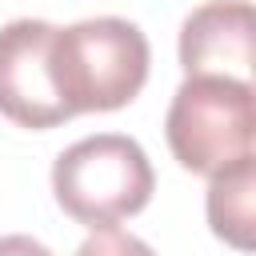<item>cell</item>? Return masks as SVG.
<instances>
[{
	"label": "cell",
	"mask_w": 256,
	"mask_h": 256,
	"mask_svg": "<svg viewBox=\"0 0 256 256\" xmlns=\"http://www.w3.org/2000/svg\"><path fill=\"white\" fill-rule=\"evenodd\" d=\"M48 72L72 116L116 112L136 100L148 80V40L120 16L80 20L52 32Z\"/></svg>",
	"instance_id": "cell-1"
},
{
	"label": "cell",
	"mask_w": 256,
	"mask_h": 256,
	"mask_svg": "<svg viewBox=\"0 0 256 256\" xmlns=\"http://www.w3.org/2000/svg\"><path fill=\"white\" fill-rule=\"evenodd\" d=\"M156 188V172L132 136L100 132L64 148L52 164L56 204L84 228H112L136 216Z\"/></svg>",
	"instance_id": "cell-2"
},
{
	"label": "cell",
	"mask_w": 256,
	"mask_h": 256,
	"mask_svg": "<svg viewBox=\"0 0 256 256\" xmlns=\"http://www.w3.org/2000/svg\"><path fill=\"white\" fill-rule=\"evenodd\" d=\"M164 136L180 168L212 176L252 156L256 144V92L252 80L232 76H184L176 88Z\"/></svg>",
	"instance_id": "cell-3"
},
{
	"label": "cell",
	"mask_w": 256,
	"mask_h": 256,
	"mask_svg": "<svg viewBox=\"0 0 256 256\" xmlns=\"http://www.w3.org/2000/svg\"><path fill=\"white\" fill-rule=\"evenodd\" d=\"M52 32L48 20H12L0 28V116L32 132L72 120L48 72Z\"/></svg>",
	"instance_id": "cell-4"
},
{
	"label": "cell",
	"mask_w": 256,
	"mask_h": 256,
	"mask_svg": "<svg viewBox=\"0 0 256 256\" xmlns=\"http://www.w3.org/2000/svg\"><path fill=\"white\" fill-rule=\"evenodd\" d=\"M180 68L184 76H232L252 72V4L208 0L180 24Z\"/></svg>",
	"instance_id": "cell-5"
},
{
	"label": "cell",
	"mask_w": 256,
	"mask_h": 256,
	"mask_svg": "<svg viewBox=\"0 0 256 256\" xmlns=\"http://www.w3.org/2000/svg\"><path fill=\"white\" fill-rule=\"evenodd\" d=\"M252 200H256V156H244L232 168L208 176V224L224 244L240 252L252 248V224H256Z\"/></svg>",
	"instance_id": "cell-6"
},
{
	"label": "cell",
	"mask_w": 256,
	"mask_h": 256,
	"mask_svg": "<svg viewBox=\"0 0 256 256\" xmlns=\"http://www.w3.org/2000/svg\"><path fill=\"white\" fill-rule=\"evenodd\" d=\"M76 256H156L140 236L120 228H92V236L76 248Z\"/></svg>",
	"instance_id": "cell-7"
},
{
	"label": "cell",
	"mask_w": 256,
	"mask_h": 256,
	"mask_svg": "<svg viewBox=\"0 0 256 256\" xmlns=\"http://www.w3.org/2000/svg\"><path fill=\"white\" fill-rule=\"evenodd\" d=\"M0 256H52V248H44L32 236L12 232V236H0Z\"/></svg>",
	"instance_id": "cell-8"
}]
</instances>
